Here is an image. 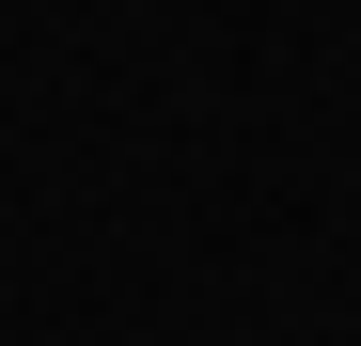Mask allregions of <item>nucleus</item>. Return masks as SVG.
Here are the masks:
<instances>
[]
</instances>
